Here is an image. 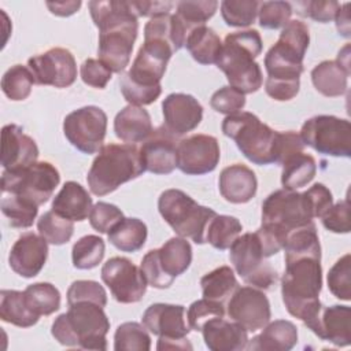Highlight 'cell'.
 <instances>
[{
  "label": "cell",
  "mask_w": 351,
  "mask_h": 351,
  "mask_svg": "<svg viewBox=\"0 0 351 351\" xmlns=\"http://www.w3.org/2000/svg\"><path fill=\"white\" fill-rule=\"evenodd\" d=\"M310 44L308 26L299 21H289L281 30L278 40L265 55L267 78L266 93L277 101H288L299 93L300 75L304 70L303 59Z\"/></svg>",
  "instance_id": "1"
},
{
  "label": "cell",
  "mask_w": 351,
  "mask_h": 351,
  "mask_svg": "<svg viewBox=\"0 0 351 351\" xmlns=\"http://www.w3.org/2000/svg\"><path fill=\"white\" fill-rule=\"evenodd\" d=\"M93 23L99 29V59L111 69L121 73L130 62L133 44L138 33L137 15L130 1H89Z\"/></svg>",
  "instance_id": "2"
},
{
  "label": "cell",
  "mask_w": 351,
  "mask_h": 351,
  "mask_svg": "<svg viewBox=\"0 0 351 351\" xmlns=\"http://www.w3.org/2000/svg\"><path fill=\"white\" fill-rule=\"evenodd\" d=\"M322 288L321 256L306 255L285 259L281 278V296L288 313L307 326L322 308L319 292Z\"/></svg>",
  "instance_id": "3"
},
{
  "label": "cell",
  "mask_w": 351,
  "mask_h": 351,
  "mask_svg": "<svg viewBox=\"0 0 351 351\" xmlns=\"http://www.w3.org/2000/svg\"><path fill=\"white\" fill-rule=\"evenodd\" d=\"M174 49L159 40H144L129 69L119 78L121 93L133 106L152 104L162 93L160 80Z\"/></svg>",
  "instance_id": "4"
},
{
  "label": "cell",
  "mask_w": 351,
  "mask_h": 351,
  "mask_svg": "<svg viewBox=\"0 0 351 351\" xmlns=\"http://www.w3.org/2000/svg\"><path fill=\"white\" fill-rule=\"evenodd\" d=\"M262 47L261 34L255 29L234 32L225 37L215 64L225 73L229 86L244 95L254 93L262 86V70L255 62Z\"/></svg>",
  "instance_id": "5"
},
{
  "label": "cell",
  "mask_w": 351,
  "mask_h": 351,
  "mask_svg": "<svg viewBox=\"0 0 351 351\" xmlns=\"http://www.w3.org/2000/svg\"><path fill=\"white\" fill-rule=\"evenodd\" d=\"M110 319L104 307L93 302H77L69 304V310L55 318L51 335L66 347L84 350H107V333Z\"/></svg>",
  "instance_id": "6"
},
{
  "label": "cell",
  "mask_w": 351,
  "mask_h": 351,
  "mask_svg": "<svg viewBox=\"0 0 351 351\" xmlns=\"http://www.w3.org/2000/svg\"><path fill=\"white\" fill-rule=\"evenodd\" d=\"M145 171L136 144H106L92 162L86 181L90 192L104 196Z\"/></svg>",
  "instance_id": "7"
},
{
  "label": "cell",
  "mask_w": 351,
  "mask_h": 351,
  "mask_svg": "<svg viewBox=\"0 0 351 351\" xmlns=\"http://www.w3.org/2000/svg\"><path fill=\"white\" fill-rule=\"evenodd\" d=\"M221 128L250 162L259 166L276 162L278 132L263 123L255 114L240 111L226 115Z\"/></svg>",
  "instance_id": "8"
},
{
  "label": "cell",
  "mask_w": 351,
  "mask_h": 351,
  "mask_svg": "<svg viewBox=\"0 0 351 351\" xmlns=\"http://www.w3.org/2000/svg\"><path fill=\"white\" fill-rule=\"evenodd\" d=\"M158 210L169 226L184 239L196 244L206 243V230L217 213L199 204L181 189H166L158 199Z\"/></svg>",
  "instance_id": "9"
},
{
  "label": "cell",
  "mask_w": 351,
  "mask_h": 351,
  "mask_svg": "<svg viewBox=\"0 0 351 351\" xmlns=\"http://www.w3.org/2000/svg\"><path fill=\"white\" fill-rule=\"evenodd\" d=\"M59 182L58 169L43 160L21 169L4 170L0 186L3 193H14L36 206H41L49 200Z\"/></svg>",
  "instance_id": "10"
},
{
  "label": "cell",
  "mask_w": 351,
  "mask_h": 351,
  "mask_svg": "<svg viewBox=\"0 0 351 351\" xmlns=\"http://www.w3.org/2000/svg\"><path fill=\"white\" fill-rule=\"evenodd\" d=\"M313 219L314 213L306 192L282 188L271 192L262 203V225L271 226L285 236Z\"/></svg>",
  "instance_id": "11"
},
{
  "label": "cell",
  "mask_w": 351,
  "mask_h": 351,
  "mask_svg": "<svg viewBox=\"0 0 351 351\" xmlns=\"http://www.w3.org/2000/svg\"><path fill=\"white\" fill-rule=\"evenodd\" d=\"M229 250V259L244 282L262 291L271 289L277 281V271L266 261L267 258L255 232L239 236Z\"/></svg>",
  "instance_id": "12"
},
{
  "label": "cell",
  "mask_w": 351,
  "mask_h": 351,
  "mask_svg": "<svg viewBox=\"0 0 351 351\" xmlns=\"http://www.w3.org/2000/svg\"><path fill=\"white\" fill-rule=\"evenodd\" d=\"M304 145L318 154L329 156H351V123L335 115H315L308 118L300 129Z\"/></svg>",
  "instance_id": "13"
},
{
  "label": "cell",
  "mask_w": 351,
  "mask_h": 351,
  "mask_svg": "<svg viewBox=\"0 0 351 351\" xmlns=\"http://www.w3.org/2000/svg\"><path fill=\"white\" fill-rule=\"evenodd\" d=\"M107 132V114L97 106H85L71 111L63 121V133L69 143L90 155L103 147Z\"/></svg>",
  "instance_id": "14"
},
{
  "label": "cell",
  "mask_w": 351,
  "mask_h": 351,
  "mask_svg": "<svg viewBox=\"0 0 351 351\" xmlns=\"http://www.w3.org/2000/svg\"><path fill=\"white\" fill-rule=\"evenodd\" d=\"M100 276L119 303H137L145 295L148 284L141 269L125 256L110 258L103 265Z\"/></svg>",
  "instance_id": "15"
},
{
  "label": "cell",
  "mask_w": 351,
  "mask_h": 351,
  "mask_svg": "<svg viewBox=\"0 0 351 351\" xmlns=\"http://www.w3.org/2000/svg\"><path fill=\"white\" fill-rule=\"evenodd\" d=\"M34 82L55 88H67L77 80V63L73 53L60 47L51 48L27 60Z\"/></svg>",
  "instance_id": "16"
},
{
  "label": "cell",
  "mask_w": 351,
  "mask_h": 351,
  "mask_svg": "<svg viewBox=\"0 0 351 351\" xmlns=\"http://www.w3.org/2000/svg\"><path fill=\"white\" fill-rule=\"evenodd\" d=\"M228 315L247 332H256L271 318L270 302L259 288L237 287L228 302Z\"/></svg>",
  "instance_id": "17"
},
{
  "label": "cell",
  "mask_w": 351,
  "mask_h": 351,
  "mask_svg": "<svg viewBox=\"0 0 351 351\" xmlns=\"http://www.w3.org/2000/svg\"><path fill=\"white\" fill-rule=\"evenodd\" d=\"M219 158V144L214 136L192 134L178 141L177 167L186 176H203L214 171Z\"/></svg>",
  "instance_id": "18"
},
{
  "label": "cell",
  "mask_w": 351,
  "mask_h": 351,
  "mask_svg": "<svg viewBox=\"0 0 351 351\" xmlns=\"http://www.w3.org/2000/svg\"><path fill=\"white\" fill-rule=\"evenodd\" d=\"M163 126L176 137L195 130L203 119V106L188 93H170L162 101Z\"/></svg>",
  "instance_id": "19"
},
{
  "label": "cell",
  "mask_w": 351,
  "mask_h": 351,
  "mask_svg": "<svg viewBox=\"0 0 351 351\" xmlns=\"http://www.w3.org/2000/svg\"><path fill=\"white\" fill-rule=\"evenodd\" d=\"M177 137L163 125L154 129L140 148V155L147 171L170 174L177 167Z\"/></svg>",
  "instance_id": "20"
},
{
  "label": "cell",
  "mask_w": 351,
  "mask_h": 351,
  "mask_svg": "<svg viewBox=\"0 0 351 351\" xmlns=\"http://www.w3.org/2000/svg\"><path fill=\"white\" fill-rule=\"evenodd\" d=\"M48 258V243L33 232L22 233L8 255L10 267L25 278L36 277L44 267Z\"/></svg>",
  "instance_id": "21"
},
{
  "label": "cell",
  "mask_w": 351,
  "mask_h": 351,
  "mask_svg": "<svg viewBox=\"0 0 351 351\" xmlns=\"http://www.w3.org/2000/svg\"><path fill=\"white\" fill-rule=\"evenodd\" d=\"M143 325L162 339H184L191 332L185 318V307L181 304L154 303L141 317Z\"/></svg>",
  "instance_id": "22"
},
{
  "label": "cell",
  "mask_w": 351,
  "mask_h": 351,
  "mask_svg": "<svg viewBox=\"0 0 351 351\" xmlns=\"http://www.w3.org/2000/svg\"><path fill=\"white\" fill-rule=\"evenodd\" d=\"M307 328L322 340L337 347H347L351 343V308L343 304L322 306Z\"/></svg>",
  "instance_id": "23"
},
{
  "label": "cell",
  "mask_w": 351,
  "mask_h": 351,
  "mask_svg": "<svg viewBox=\"0 0 351 351\" xmlns=\"http://www.w3.org/2000/svg\"><path fill=\"white\" fill-rule=\"evenodd\" d=\"M38 158L36 141L18 125L8 123L1 130V165L4 170H15L34 163Z\"/></svg>",
  "instance_id": "24"
},
{
  "label": "cell",
  "mask_w": 351,
  "mask_h": 351,
  "mask_svg": "<svg viewBox=\"0 0 351 351\" xmlns=\"http://www.w3.org/2000/svg\"><path fill=\"white\" fill-rule=\"evenodd\" d=\"M221 196L233 204L248 203L258 189V180L255 173L243 163L226 166L218 180Z\"/></svg>",
  "instance_id": "25"
},
{
  "label": "cell",
  "mask_w": 351,
  "mask_h": 351,
  "mask_svg": "<svg viewBox=\"0 0 351 351\" xmlns=\"http://www.w3.org/2000/svg\"><path fill=\"white\" fill-rule=\"evenodd\" d=\"M204 344L211 351H241L247 348L248 332L234 321L215 317L202 328Z\"/></svg>",
  "instance_id": "26"
},
{
  "label": "cell",
  "mask_w": 351,
  "mask_h": 351,
  "mask_svg": "<svg viewBox=\"0 0 351 351\" xmlns=\"http://www.w3.org/2000/svg\"><path fill=\"white\" fill-rule=\"evenodd\" d=\"M152 130L151 115L144 107L140 106L129 104L123 107L114 118L115 136L126 144L145 141Z\"/></svg>",
  "instance_id": "27"
},
{
  "label": "cell",
  "mask_w": 351,
  "mask_h": 351,
  "mask_svg": "<svg viewBox=\"0 0 351 351\" xmlns=\"http://www.w3.org/2000/svg\"><path fill=\"white\" fill-rule=\"evenodd\" d=\"M263 330L248 340L247 350L254 351H289L298 343L296 325L287 319L267 322Z\"/></svg>",
  "instance_id": "28"
},
{
  "label": "cell",
  "mask_w": 351,
  "mask_h": 351,
  "mask_svg": "<svg viewBox=\"0 0 351 351\" xmlns=\"http://www.w3.org/2000/svg\"><path fill=\"white\" fill-rule=\"evenodd\" d=\"M92 197L77 181H67L52 200V210L59 215L74 221H84L92 210Z\"/></svg>",
  "instance_id": "29"
},
{
  "label": "cell",
  "mask_w": 351,
  "mask_h": 351,
  "mask_svg": "<svg viewBox=\"0 0 351 351\" xmlns=\"http://www.w3.org/2000/svg\"><path fill=\"white\" fill-rule=\"evenodd\" d=\"M155 256L162 273L174 282L176 277L188 270L192 262V247L184 237H171L160 248H155Z\"/></svg>",
  "instance_id": "30"
},
{
  "label": "cell",
  "mask_w": 351,
  "mask_h": 351,
  "mask_svg": "<svg viewBox=\"0 0 351 351\" xmlns=\"http://www.w3.org/2000/svg\"><path fill=\"white\" fill-rule=\"evenodd\" d=\"M350 73L337 60H324L311 70V81L321 95L337 97L346 93Z\"/></svg>",
  "instance_id": "31"
},
{
  "label": "cell",
  "mask_w": 351,
  "mask_h": 351,
  "mask_svg": "<svg viewBox=\"0 0 351 351\" xmlns=\"http://www.w3.org/2000/svg\"><path fill=\"white\" fill-rule=\"evenodd\" d=\"M0 318L19 328H30L38 322L40 317L29 307L22 291L1 289Z\"/></svg>",
  "instance_id": "32"
},
{
  "label": "cell",
  "mask_w": 351,
  "mask_h": 351,
  "mask_svg": "<svg viewBox=\"0 0 351 351\" xmlns=\"http://www.w3.org/2000/svg\"><path fill=\"white\" fill-rule=\"evenodd\" d=\"M281 166V185L289 191H296L306 186L317 174L315 159L303 151L288 156Z\"/></svg>",
  "instance_id": "33"
},
{
  "label": "cell",
  "mask_w": 351,
  "mask_h": 351,
  "mask_svg": "<svg viewBox=\"0 0 351 351\" xmlns=\"http://www.w3.org/2000/svg\"><path fill=\"white\" fill-rule=\"evenodd\" d=\"M185 47L191 56L200 64H214L217 63L222 41L219 36L208 26H199L193 29L185 41Z\"/></svg>",
  "instance_id": "34"
},
{
  "label": "cell",
  "mask_w": 351,
  "mask_h": 351,
  "mask_svg": "<svg viewBox=\"0 0 351 351\" xmlns=\"http://www.w3.org/2000/svg\"><path fill=\"white\" fill-rule=\"evenodd\" d=\"M108 241L123 252H136L145 244L148 229L138 218H122L108 233Z\"/></svg>",
  "instance_id": "35"
},
{
  "label": "cell",
  "mask_w": 351,
  "mask_h": 351,
  "mask_svg": "<svg viewBox=\"0 0 351 351\" xmlns=\"http://www.w3.org/2000/svg\"><path fill=\"white\" fill-rule=\"evenodd\" d=\"M203 298L223 303L237 289L239 282L229 266H219L200 278Z\"/></svg>",
  "instance_id": "36"
},
{
  "label": "cell",
  "mask_w": 351,
  "mask_h": 351,
  "mask_svg": "<svg viewBox=\"0 0 351 351\" xmlns=\"http://www.w3.org/2000/svg\"><path fill=\"white\" fill-rule=\"evenodd\" d=\"M282 248L285 251L284 259L306 256V255L321 256V244H319V237H318L314 222L291 232L287 236V240Z\"/></svg>",
  "instance_id": "37"
},
{
  "label": "cell",
  "mask_w": 351,
  "mask_h": 351,
  "mask_svg": "<svg viewBox=\"0 0 351 351\" xmlns=\"http://www.w3.org/2000/svg\"><path fill=\"white\" fill-rule=\"evenodd\" d=\"M29 307L38 315H51L60 308V292L51 282H34L23 291Z\"/></svg>",
  "instance_id": "38"
},
{
  "label": "cell",
  "mask_w": 351,
  "mask_h": 351,
  "mask_svg": "<svg viewBox=\"0 0 351 351\" xmlns=\"http://www.w3.org/2000/svg\"><path fill=\"white\" fill-rule=\"evenodd\" d=\"M176 16L181 22L186 36L196 27L204 26L206 22L215 14L218 1L214 0H195L178 1L176 4Z\"/></svg>",
  "instance_id": "39"
},
{
  "label": "cell",
  "mask_w": 351,
  "mask_h": 351,
  "mask_svg": "<svg viewBox=\"0 0 351 351\" xmlns=\"http://www.w3.org/2000/svg\"><path fill=\"white\" fill-rule=\"evenodd\" d=\"M0 208L8 219V225L16 229L30 228L38 213V206L14 193H4Z\"/></svg>",
  "instance_id": "40"
},
{
  "label": "cell",
  "mask_w": 351,
  "mask_h": 351,
  "mask_svg": "<svg viewBox=\"0 0 351 351\" xmlns=\"http://www.w3.org/2000/svg\"><path fill=\"white\" fill-rule=\"evenodd\" d=\"M243 230L241 222L232 215L217 214L206 230V243L217 250H228Z\"/></svg>",
  "instance_id": "41"
},
{
  "label": "cell",
  "mask_w": 351,
  "mask_h": 351,
  "mask_svg": "<svg viewBox=\"0 0 351 351\" xmlns=\"http://www.w3.org/2000/svg\"><path fill=\"white\" fill-rule=\"evenodd\" d=\"M106 251L104 240L96 234H86L78 239L71 250L74 267L80 270H90L103 261Z\"/></svg>",
  "instance_id": "42"
},
{
  "label": "cell",
  "mask_w": 351,
  "mask_h": 351,
  "mask_svg": "<svg viewBox=\"0 0 351 351\" xmlns=\"http://www.w3.org/2000/svg\"><path fill=\"white\" fill-rule=\"evenodd\" d=\"M37 230L48 244L62 245L70 241L74 233V223L53 210L45 211L37 221Z\"/></svg>",
  "instance_id": "43"
},
{
  "label": "cell",
  "mask_w": 351,
  "mask_h": 351,
  "mask_svg": "<svg viewBox=\"0 0 351 351\" xmlns=\"http://www.w3.org/2000/svg\"><path fill=\"white\" fill-rule=\"evenodd\" d=\"M34 77L27 66L14 64L1 77L3 93L14 101H21L29 97L32 93Z\"/></svg>",
  "instance_id": "44"
},
{
  "label": "cell",
  "mask_w": 351,
  "mask_h": 351,
  "mask_svg": "<svg viewBox=\"0 0 351 351\" xmlns=\"http://www.w3.org/2000/svg\"><path fill=\"white\" fill-rule=\"evenodd\" d=\"M149 348L151 337L144 325L129 321L117 328L114 333L115 351H148Z\"/></svg>",
  "instance_id": "45"
},
{
  "label": "cell",
  "mask_w": 351,
  "mask_h": 351,
  "mask_svg": "<svg viewBox=\"0 0 351 351\" xmlns=\"http://www.w3.org/2000/svg\"><path fill=\"white\" fill-rule=\"evenodd\" d=\"M259 1L256 0H223L221 15L228 26L247 27L255 22Z\"/></svg>",
  "instance_id": "46"
},
{
  "label": "cell",
  "mask_w": 351,
  "mask_h": 351,
  "mask_svg": "<svg viewBox=\"0 0 351 351\" xmlns=\"http://www.w3.org/2000/svg\"><path fill=\"white\" fill-rule=\"evenodd\" d=\"M328 288L337 299L348 302L351 299V255L346 254L329 269Z\"/></svg>",
  "instance_id": "47"
},
{
  "label": "cell",
  "mask_w": 351,
  "mask_h": 351,
  "mask_svg": "<svg viewBox=\"0 0 351 351\" xmlns=\"http://www.w3.org/2000/svg\"><path fill=\"white\" fill-rule=\"evenodd\" d=\"M292 15V4L288 1H263L259 3L258 18L263 29L284 27Z\"/></svg>",
  "instance_id": "48"
},
{
  "label": "cell",
  "mask_w": 351,
  "mask_h": 351,
  "mask_svg": "<svg viewBox=\"0 0 351 351\" xmlns=\"http://www.w3.org/2000/svg\"><path fill=\"white\" fill-rule=\"evenodd\" d=\"M215 317H225L223 303L210 300L206 298L195 300L188 307V313H186L188 325L192 330H196V332H200L203 325Z\"/></svg>",
  "instance_id": "49"
},
{
  "label": "cell",
  "mask_w": 351,
  "mask_h": 351,
  "mask_svg": "<svg viewBox=\"0 0 351 351\" xmlns=\"http://www.w3.org/2000/svg\"><path fill=\"white\" fill-rule=\"evenodd\" d=\"M77 302H93L101 307L107 304V292L97 281L93 280H77L71 282L67 289V303Z\"/></svg>",
  "instance_id": "50"
},
{
  "label": "cell",
  "mask_w": 351,
  "mask_h": 351,
  "mask_svg": "<svg viewBox=\"0 0 351 351\" xmlns=\"http://www.w3.org/2000/svg\"><path fill=\"white\" fill-rule=\"evenodd\" d=\"M122 218V210L107 202H97L89 213V223L99 233H108Z\"/></svg>",
  "instance_id": "51"
},
{
  "label": "cell",
  "mask_w": 351,
  "mask_h": 351,
  "mask_svg": "<svg viewBox=\"0 0 351 351\" xmlns=\"http://www.w3.org/2000/svg\"><path fill=\"white\" fill-rule=\"evenodd\" d=\"M210 106L219 114L232 115L240 112L245 106V95L226 85L215 90L210 99Z\"/></svg>",
  "instance_id": "52"
},
{
  "label": "cell",
  "mask_w": 351,
  "mask_h": 351,
  "mask_svg": "<svg viewBox=\"0 0 351 351\" xmlns=\"http://www.w3.org/2000/svg\"><path fill=\"white\" fill-rule=\"evenodd\" d=\"M325 229L333 233H348L351 230L350 223V200H344L332 204V207L321 217Z\"/></svg>",
  "instance_id": "53"
},
{
  "label": "cell",
  "mask_w": 351,
  "mask_h": 351,
  "mask_svg": "<svg viewBox=\"0 0 351 351\" xmlns=\"http://www.w3.org/2000/svg\"><path fill=\"white\" fill-rule=\"evenodd\" d=\"M80 74L81 80L84 84L97 88V89H104L108 81L111 80L112 71L108 66H106L100 59H93L88 58L86 60L82 62L80 67Z\"/></svg>",
  "instance_id": "54"
},
{
  "label": "cell",
  "mask_w": 351,
  "mask_h": 351,
  "mask_svg": "<svg viewBox=\"0 0 351 351\" xmlns=\"http://www.w3.org/2000/svg\"><path fill=\"white\" fill-rule=\"evenodd\" d=\"M302 7L300 14L321 23H328L335 19L337 10L340 8V4L337 1L329 0V1H318V0H310V1H302L299 3Z\"/></svg>",
  "instance_id": "55"
},
{
  "label": "cell",
  "mask_w": 351,
  "mask_h": 351,
  "mask_svg": "<svg viewBox=\"0 0 351 351\" xmlns=\"http://www.w3.org/2000/svg\"><path fill=\"white\" fill-rule=\"evenodd\" d=\"M140 269L144 274V278L148 285L158 288V289H165L169 288L173 282L162 273L156 256H155V250H149L141 259Z\"/></svg>",
  "instance_id": "56"
},
{
  "label": "cell",
  "mask_w": 351,
  "mask_h": 351,
  "mask_svg": "<svg viewBox=\"0 0 351 351\" xmlns=\"http://www.w3.org/2000/svg\"><path fill=\"white\" fill-rule=\"evenodd\" d=\"M304 149V144L299 133L293 130L278 132L277 144H276V162L281 165L288 156L296 152H302Z\"/></svg>",
  "instance_id": "57"
},
{
  "label": "cell",
  "mask_w": 351,
  "mask_h": 351,
  "mask_svg": "<svg viewBox=\"0 0 351 351\" xmlns=\"http://www.w3.org/2000/svg\"><path fill=\"white\" fill-rule=\"evenodd\" d=\"M304 192L310 200L314 218H321L333 204L332 192L321 182H315L313 186H310Z\"/></svg>",
  "instance_id": "58"
},
{
  "label": "cell",
  "mask_w": 351,
  "mask_h": 351,
  "mask_svg": "<svg viewBox=\"0 0 351 351\" xmlns=\"http://www.w3.org/2000/svg\"><path fill=\"white\" fill-rule=\"evenodd\" d=\"M132 7L137 16H159L165 14H170L173 7L171 1H130Z\"/></svg>",
  "instance_id": "59"
},
{
  "label": "cell",
  "mask_w": 351,
  "mask_h": 351,
  "mask_svg": "<svg viewBox=\"0 0 351 351\" xmlns=\"http://www.w3.org/2000/svg\"><path fill=\"white\" fill-rule=\"evenodd\" d=\"M47 7L53 15L70 16L80 10L81 1H47Z\"/></svg>",
  "instance_id": "60"
},
{
  "label": "cell",
  "mask_w": 351,
  "mask_h": 351,
  "mask_svg": "<svg viewBox=\"0 0 351 351\" xmlns=\"http://www.w3.org/2000/svg\"><path fill=\"white\" fill-rule=\"evenodd\" d=\"M350 3H344L340 5V8L336 12L335 21H336V27L339 34H341L346 38H350L351 36V27H350Z\"/></svg>",
  "instance_id": "61"
},
{
  "label": "cell",
  "mask_w": 351,
  "mask_h": 351,
  "mask_svg": "<svg viewBox=\"0 0 351 351\" xmlns=\"http://www.w3.org/2000/svg\"><path fill=\"white\" fill-rule=\"evenodd\" d=\"M192 344L186 340V337L184 339H162L159 337L158 340V346L156 350L162 351V350H192Z\"/></svg>",
  "instance_id": "62"
},
{
  "label": "cell",
  "mask_w": 351,
  "mask_h": 351,
  "mask_svg": "<svg viewBox=\"0 0 351 351\" xmlns=\"http://www.w3.org/2000/svg\"><path fill=\"white\" fill-rule=\"evenodd\" d=\"M343 67H346L347 70L351 71L350 69V44H346L337 53V59H336Z\"/></svg>",
  "instance_id": "63"
}]
</instances>
